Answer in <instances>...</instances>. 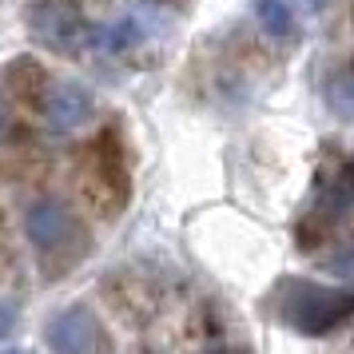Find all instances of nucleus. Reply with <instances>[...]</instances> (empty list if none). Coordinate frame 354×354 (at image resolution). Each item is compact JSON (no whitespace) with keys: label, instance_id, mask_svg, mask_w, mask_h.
Instances as JSON below:
<instances>
[{"label":"nucleus","instance_id":"obj_14","mask_svg":"<svg viewBox=\"0 0 354 354\" xmlns=\"http://www.w3.org/2000/svg\"><path fill=\"white\" fill-rule=\"evenodd\" d=\"M4 354H24V351H4Z\"/></svg>","mask_w":354,"mask_h":354},{"label":"nucleus","instance_id":"obj_6","mask_svg":"<svg viewBox=\"0 0 354 354\" xmlns=\"http://www.w3.org/2000/svg\"><path fill=\"white\" fill-rule=\"evenodd\" d=\"M354 211V163L346 160L342 163V167H338L335 176L326 179V183H322V192H319V207H315V215H310V219H315V223H338V219H342V215H351Z\"/></svg>","mask_w":354,"mask_h":354},{"label":"nucleus","instance_id":"obj_7","mask_svg":"<svg viewBox=\"0 0 354 354\" xmlns=\"http://www.w3.org/2000/svg\"><path fill=\"white\" fill-rule=\"evenodd\" d=\"M140 40V24L136 20H115V24H100V28H88V44L100 52H124Z\"/></svg>","mask_w":354,"mask_h":354},{"label":"nucleus","instance_id":"obj_1","mask_svg":"<svg viewBox=\"0 0 354 354\" xmlns=\"http://www.w3.org/2000/svg\"><path fill=\"white\" fill-rule=\"evenodd\" d=\"M279 310L295 330L319 338V335H330L335 326H342L354 315V290L319 287V283H306V279H287L283 295H279Z\"/></svg>","mask_w":354,"mask_h":354},{"label":"nucleus","instance_id":"obj_4","mask_svg":"<svg viewBox=\"0 0 354 354\" xmlns=\"http://www.w3.org/2000/svg\"><path fill=\"white\" fill-rule=\"evenodd\" d=\"M96 115V100L80 84H56L44 96V124L52 131H76Z\"/></svg>","mask_w":354,"mask_h":354},{"label":"nucleus","instance_id":"obj_12","mask_svg":"<svg viewBox=\"0 0 354 354\" xmlns=\"http://www.w3.org/2000/svg\"><path fill=\"white\" fill-rule=\"evenodd\" d=\"M4 124H8V112H4V104H0V136H4Z\"/></svg>","mask_w":354,"mask_h":354},{"label":"nucleus","instance_id":"obj_8","mask_svg":"<svg viewBox=\"0 0 354 354\" xmlns=\"http://www.w3.org/2000/svg\"><path fill=\"white\" fill-rule=\"evenodd\" d=\"M326 108H330L338 120L354 124V64L338 68L335 76L326 80Z\"/></svg>","mask_w":354,"mask_h":354},{"label":"nucleus","instance_id":"obj_3","mask_svg":"<svg viewBox=\"0 0 354 354\" xmlns=\"http://www.w3.org/2000/svg\"><path fill=\"white\" fill-rule=\"evenodd\" d=\"M44 346L52 354H112V338L88 306H64L44 326Z\"/></svg>","mask_w":354,"mask_h":354},{"label":"nucleus","instance_id":"obj_9","mask_svg":"<svg viewBox=\"0 0 354 354\" xmlns=\"http://www.w3.org/2000/svg\"><path fill=\"white\" fill-rule=\"evenodd\" d=\"M251 8H255L259 24H263L271 36H290V32H295V20H290L287 0H255Z\"/></svg>","mask_w":354,"mask_h":354},{"label":"nucleus","instance_id":"obj_11","mask_svg":"<svg viewBox=\"0 0 354 354\" xmlns=\"http://www.w3.org/2000/svg\"><path fill=\"white\" fill-rule=\"evenodd\" d=\"M299 4H303V8H310V12H319V8L326 4V0H299Z\"/></svg>","mask_w":354,"mask_h":354},{"label":"nucleus","instance_id":"obj_5","mask_svg":"<svg viewBox=\"0 0 354 354\" xmlns=\"http://www.w3.org/2000/svg\"><path fill=\"white\" fill-rule=\"evenodd\" d=\"M32 32L52 48H76L80 40H88V24L72 4H40L32 17Z\"/></svg>","mask_w":354,"mask_h":354},{"label":"nucleus","instance_id":"obj_10","mask_svg":"<svg viewBox=\"0 0 354 354\" xmlns=\"http://www.w3.org/2000/svg\"><path fill=\"white\" fill-rule=\"evenodd\" d=\"M12 322H17V310L8 303H0V342H4V335L12 330Z\"/></svg>","mask_w":354,"mask_h":354},{"label":"nucleus","instance_id":"obj_2","mask_svg":"<svg viewBox=\"0 0 354 354\" xmlns=\"http://www.w3.org/2000/svg\"><path fill=\"white\" fill-rule=\"evenodd\" d=\"M24 235L44 263L68 259L72 251L84 247V227L76 223V215L68 211L64 199H56V195H40L24 207Z\"/></svg>","mask_w":354,"mask_h":354},{"label":"nucleus","instance_id":"obj_13","mask_svg":"<svg viewBox=\"0 0 354 354\" xmlns=\"http://www.w3.org/2000/svg\"><path fill=\"white\" fill-rule=\"evenodd\" d=\"M215 354H239V351H235V346H223V351H215Z\"/></svg>","mask_w":354,"mask_h":354}]
</instances>
